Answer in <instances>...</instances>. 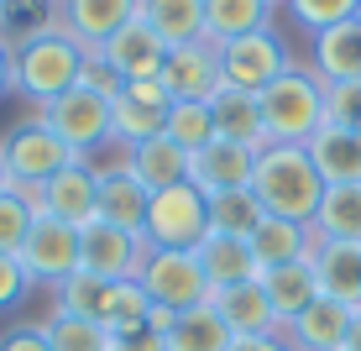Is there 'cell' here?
<instances>
[{
  "mask_svg": "<svg viewBox=\"0 0 361 351\" xmlns=\"http://www.w3.org/2000/svg\"><path fill=\"white\" fill-rule=\"evenodd\" d=\"M252 194L267 215H283V220H298L309 225L325 199V179L319 168L309 162V147H293V142H267L257 153V168H252Z\"/></svg>",
  "mask_w": 361,
  "mask_h": 351,
  "instance_id": "obj_1",
  "label": "cell"
},
{
  "mask_svg": "<svg viewBox=\"0 0 361 351\" xmlns=\"http://www.w3.org/2000/svg\"><path fill=\"white\" fill-rule=\"evenodd\" d=\"M84 58H90V47L79 42V37H68L63 27L32 37L27 47H16L11 53V95H21L27 105H53L63 90H73L84 73Z\"/></svg>",
  "mask_w": 361,
  "mask_h": 351,
  "instance_id": "obj_2",
  "label": "cell"
},
{
  "mask_svg": "<svg viewBox=\"0 0 361 351\" xmlns=\"http://www.w3.org/2000/svg\"><path fill=\"white\" fill-rule=\"evenodd\" d=\"M257 110H262L267 142H293V147H304L309 136L325 126V84L314 79V69L288 64L262 95H257Z\"/></svg>",
  "mask_w": 361,
  "mask_h": 351,
  "instance_id": "obj_3",
  "label": "cell"
},
{
  "mask_svg": "<svg viewBox=\"0 0 361 351\" xmlns=\"http://www.w3.org/2000/svg\"><path fill=\"white\" fill-rule=\"evenodd\" d=\"M209 236V205L194 184L178 189H157L147 199V220H142V242L157 252H194Z\"/></svg>",
  "mask_w": 361,
  "mask_h": 351,
  "instance_id": "obj_4",
  "label": "cell"
},
{
  "mask_svg": "<svg viewBox=\"0 0 361 351\" xmlns=\"http://www.w3.org/2000/svg\"><path fill=\"white\" fill-rule=\"evenodd\" d=\"M0 157H6L11 184H47L53 173H63L68 162H79V157L68 153V142L47 126L42 116L16 121V126L0 136Z\"/></svg>",
  "mask_w": 361,
  "mask_h": 351,
  "instance_id": "obj_5",
  "label": "cell"
},
{
  "mask_svg": "<svg viewBox=\"0 0 361 351\" xmlns=\"http://www.w3.org/2000/svg\"><path fill=\"white\" fill-rule=\"evenodd\" d=\"M136 283H142V294L152 299V304L173 309V315H178V309H194V304H209V278H204V268H199L194 252H157V246H147Z\"/></svg>",
  "mask_w": 361,
  "mask_h": 351,
  "instance_id": "obj_6",
  "label": "cell"
},
{
  "mask_svg": "<svg viewBox=\"0 0 361 351\" xmlns=\"http://www.w3.org/2000/svg\"><path fill=\"white\" fill-rule=\"evenodd\" d=\"M37 116H42L47 126L63 136L73 157H90L94 147H105V142H110V100H105V95H94V90H84V84L63 90V95L53 100V105L37 110Z\"/></svg>",
  "mask_w": 361,
  "mask_h": 351,
  "instance_id": "obj_7",
  "label": "cell"
},
{
  "mask_svg": "<svg viewBox=\"0 0 361 351\" xmlns=\"http://www.w3.org/2000/svg\"><path fill=\"white\" fill-rule=\"evenodd\" d=\"M288 64L293 58L278 32H252V37H235V42H220V84L226 90L262 95Z\"/></svg>",
  "mask_w": 361,
  "mask_h": 351,
  "instance_id": "obj_8",
  "label": "cell"
},
{
  "mask_svg": "<svg viewBox=\"0 0 361 351\" xmlns=\"http://www.w3.org/2000/svg\"><path fill=\"white\" fill-rule=\"evenodd\" d=\"M16 262L27 268L32 288H58L63 278L79 273V231L63 225V220H53V215H37L27 242H21V252H16Z\"/></svg>",
  "mask_w": 361,
  "mask_h": 351,
  "instance_id": "obj_9",
  "label": "cell"
},
{
  "mask_svg": "<svg viewBox=\"0 0 361 351\" xmlns=\"http://www.w3.org/2000/svg\"><path fill=\"white\" fill-rule=\"evenodd\" d=\"M142 257H147V242L136 231H121L110 220H90L79 231V268L94 273L105 283H121V278H136L142 273Z\"/></svg>",
  "mask_w": 361,
  "mask_h": 351,
  "instance_id": "obj_10",
  "label": "cell"
},
{
  "mask_svg": "<svg viewBox=\"0 0 361 351\" xmlns=\"http://www.w3.org/2000/svg\"><path fill=\"white\" fill-rule=\"evenodd\" d=\"M168 105H173V95L163 90V79H131V84H121V95L110 100V136L126 142V147L157 136V131H163Z\"/></svg>",
  "mask_w": 361,
  "mask_h": 351,
  "instance_id": "obj_11",
  "label": "cell"
},
{
  "mask_svg": "<svg viewBox=\"0 0 361 351\" xmlns=\"http://www.w3.org/2000/svg\"><path fill=\"white\" fill-rule=\"evenodd\" d=\"M163 90L173 100H215L220 90V47L209 42V37H199V42H183V47H168L163 58Z\"/></svg>",
  "mask_w": 361,
  "mask_h": 351,
  "instance_id": "obj_12",
  "label": "cell"
},
{
  "mask_svg": "<svg viewBox=\"0 0 361 351\" xmlns=\"http://www.w3.org/2000/svg\"><path fill=\"white\" fill-rule=\"evenodd\" d=\"M252 168H257V147H241V142H204L199 153L189 157V184L199 194H231V189H252Z\"/></svg>",
  "mask_w": 361,
  "mask_h": 351,
  "instance_id": "obj_13",
  "label": "cell"
},
{
  "mask_svg": "<svg viewBox=\"0 0 361 351\" xmlns=\"http://www.w3.org/2000/svg\"><path fill=\"white\" fill-rule=\"evenodd\" d=\"M99 58H105L110 69H116V79L121 84H131V79H157L163 73V58H168V42L157 37L152 27H147L142 16L126 21L116 37H110L105 47H94Z\"/></svg>",
  "mask_w": 361,
  "mask_h": 351,
  "instance_id": "obj_14",
  "label": "cell"
},
{
  "mask_svg": "<svg viewBox=\"0 0 361 351\" xmlns=\"http://www.w3.org/2000/svg\"><path fill=\"white\" fill-rule=\"evenodd\" d=\"M94 205H99V179L84 162H68L63 173H53V179L42 184V215L73 225V231H84V225L94 220Z\"/></svg>",
  "mask_w": 361,
  "mask_h": 351,
  "instance_id": "obj_15",
  "label": "cell"
},
{
  "mask_svg": "<svg viewBox=\"0 0 361 351\" xmlns=\"http://www.w3.org/2000/svg\"><path fill=\"white\" fill-rule=\"evenodd\" d=\"M126 21H136V0H58V27L84 47H105Z\"/></svg>",
  "mask_w": 361,
  "mask_h": 351,
  "instance_id": "obj_16",
  "label": "cell"
},
{
  "mask_svg": "<svg viewBox=\"0 0 361 351\" xmlns=\"http://www.w3.org/2000/svg\"><path fill=\"white\" fill-rule=\"evenodd\" d=\"M309 69L319 84H345L361 79V21H341L309 37Z\"/></svg>",
  "mask_w": 361,
  "mask_h": 351,
  "instance_id": "obj_17",
  "label": "cell"
},
{
  "mask_svg": "<svg viewBox=\"0 0 361 351\" xmlns=\"http://www.w3.org/2000/svg\"><path fill=\"white\" fill-rule=\"evenodd\" d=\"M257 283H262L272 315H278V325L288 331V325L304 315L309 304L319 299V283H314V262L298 257V262H283V268H262L257 273Z\"/></svg>",
  "mask_w": 361,
  "mask_h": 351,
  "instance_id": "obj_18",
  "label": "cell"
},
{
  "mask_svg": "<svg viewBox=\"0 0 361 351\" xmlns=\"http://www.w3.org/2000/svg\"><path fill=\"white\" fill-rule=\"evenodd\" d=\"M351 315L356 309L351 304H341V299H325L319 294L314 304L298 315L288 331V346L293 351H345V335H351Z\"/></svg>",
  "mask_w": 361,
  "mask_h": 351,
  "instance_id": "obj_19",
  "label": "cell"
},
{
  "mask_svg": "<svg viewBox=\"0 0 361 351\" xmlns=\"http://www.w3.org/2000/svg\"><path fill=\"white\" fill-rule=\"evenodd\" d=\"M309 262H314V283L325 299H341V304H361V246L351 242H314L309 246Z\"/></svg>",
  "mask_w": 361,
  "mask_h": 351,
  "instance_id": "obj_20",
  "label": "cell"
},
{
  "mask_svg": "<svg viewBox=\"0 0 361 351\" xmlns=\"http://www.w3.org/2000/svg\"><path fill=\"white\" fill-rule=\"evenodd\" d=\"M209 304H215V315L226 320L231 335H267V331H283L257 278H252V283H235V288H215V294H209Z\"/></svg>",
  "mask_w": 361,
  "mask_h": 351,
  "instance_id": "obj_21",
  "label": "cell"
},
{
  "mask_svg": "<svg viewBox=\"0 0 361 351\" xmlns=\"http://www.w3.org/2000/svg\"><path fill=\"white\" fill-rule=\"evenodd\" d=\"M194 257H199V268H204V278H209V294L215 288H235V283H252L257 273V257H252V246L241 242V236H220V231H209L204 242L194 246Z\"/></svg>",
  "mask_w": 361,
  "mask_h": 351,
  "instance_id": "obj_22",
  "label": "cell"
},
{
  "mask_svg": "<svg viewBox=\"0 0 361 351\" xmlns=\"http://www.w3.org/2000/svg\"><path fill=\"white\" fill-rule=\"evenodd\" d=\"M309 162L319 168L325 184H361V131H345V126H319L309 136Z\"/></svg>",
  "mask_w": 361,
  "mask_h": 351,
  "instance_id": "obj_23",
  "label": "cell"
},
{
  "mask_svg": "<svg viewBox=\"0 0 361 351\" xmlns=\"http://www.w3.org/2000/svg\"><path fill=\"white\" fill-rule=\"evenodd\" d=\"M126 168L136 173V179H142V189H147V194L189 184V153H183L178 142H168L163 131H157V136H147V142H136Z\"/></svg>",
  "mask_w": 361,
  "mask_h": 351,
  "instance_id": "obj_24",
  "label": "cell"
},
{
  "mask_svg": "<svg viewBox=\"0 0 361 351\" xmlns=\"http://www.w3.org/2000/svg\"><path fill=\"white\" fill-rule=\"evenodd\" d=\"M314 242H351L361 246V184H325L314 220H309Z\"/></svg>",
  "mask_w": 361,
  "mask_h": 351,
  "instance_id": "obj_25",
  "label": "cell"
},
{
  "mask_svg": "<svg viewBox=\"0 0 361 351\" xmlns=\"http://www.w3.org/2000/svg\"><path fill=\"white\" fill-rule=\"evenodd\" d=\"M209 121H215V136L226 142H241V147H267V131H262V110H257V95L246 90H226L220 84L215 100H209Z\"/></svg>",
  "mask_w": 361,
  "mask_h": 351,
  "instance_id": "obj_26",
  "label": "cell"
},
{
  "mask_svg": "<svg viewBox=\"0 0 361 351\" xmlns=\"http://www.w3.org/2000/svg\"><path fill=\"white\" fill-rule=\"evenodd\" d=\"M272 0H204V37L220 47L252 32H272Z\"/></svg>",
  "mask_w": 361,
  "mask_h": 351,
  "instance_id": "obj_27",
  "label": "cell"
},
{
  "mask_svg": "<svg viewBox=\"0 0 361 351\" xmlns=\"http://www.w3.org/2000/svg\"><path fill=\"white\" fill-rule=\"evenodd\" d=\"M246 246H252L257 268H283V262H298V257H309L314 236H309V225H298V220L262 215V225H257V231L246 236Z\"/></svg>",
  "mask_w": 361,
  "mask_h": 351,
  "instance_id": "obj_28",
  "label": "cell"
},
{
  "mask_svg": "<svg viewBox=\"0 0 361 351\" xmlns=\"http://www.w3.org/2000/svg\"><path fill=\"white\" fill-rule=\"evenodd\" d=\"M147 194L142 189V179L126 168V173H105L99 179V205H94V220H110V225H121V231H136L142 236V220H147Z\"/></svg>",
  "mask_w": 361,
  "mask_h": 351,
  "instance_id": "obj_29",
  "label": "cell"
},
{
  "mask_svg": "<svg viewBox=\"0 0 361 351\" xmlns=\"http://www.w3.org/2000/svg\"><path fill=\"white\" fill-rule=\"evenodd\" d=\"M136 16L168 47H183V42L204 37V0H136Z\"/></svg>",
  "mask_w": 361,
  "mask_h": 351,
  "instance_id": "obj_30",
  "label": "cell"
},
{
  "mask_svg": "<svg viewBox=\"0 0 361 351\" xmlns=\"http://www.w3.org/2000/svg\"><path fill=\"white\" fill-rule=\"evenodd\" d=\"M235 335L226 331V320L215 315V304H194V309H178L163 335L168 351H231Z\"/></svg>",
  "mask_w": 361,
  "mask_h": 351,
  "instance_id": "obj_31",
  "label": "cell"
},
{
  "mask_svg": "<svg viewBox=\"0 0 361 351\" xmlns=\"http://www.w3.org/2000/svg\"><path fill=\"white\" fill-rule=\"evenodd\" d=\"M53 27H58V0H0V42L11 53Z\"/></svg>",
  "mask_w": 361,
  "mask_h": 351,
  "instance_id": "obj_32",
  "label": "cell"
},
{
  "mask_svg": "<svg viewBox=\"0 0 361 351\" xmlns=\"http://www.w3.org/2000/svg\"><path fill=\"white\" fill-rule=\"evenodd\" d=\"M147 315H152V299L142 294V283H136V278L105 283V299H99V325H105L110 335L136 331V325H147Z\"/></svg>",
  "mask_w": 361,
  "mask_h": 351,
  "instance_id": "obj_33",
  "label": "cell"
},
{
  "mask_svg": "<svg viewBox=\"0 0 361 351\" xmlns=\"http://www.w3.org/2000/svg\"><path fill=\"white\" fill-rule=\"evenodd\" d=\"M204 205H209V231H220V236H241V242H246V236L262 225V215H267V210L257 205V194H252V189L209 194Z\"/></svg>",
  "mask_w": 361,
  "mask_h": 351,
  "instance_id": "obj_34",
  "label": "cell"
},
{
  "mask_svg": "<svg viewBox=\"0 0 361 351\" xmlns=\"http://www.w3.org/2000/svg\"><path fill=\"white\" fill-rule=\"evenodd\" d=\"M163 136L168 142H178L183 153H199L204 142H215V121H209V105L204 100H173L168 116H163Z\"/></svg>",
  "mask_w": 361,
  "mask_h": 351,
  "instance_id": "obj_35",
  "label": "cell"
},
{
  "mask_svg": "<svg viewBox=\"0 0 361 351\" xmlns=\"http://www.w3.org/2000/svg\"><path fill=\"white\" fill-rule=\"evenodd\" d=\"M42 331H47V346L53 351H110V331L99 320H84V315L53 309V315L42 320Z\"/></svg>",
  "mask_w": 361,
  "mask_h": 351,
  "instance_id": "obj_36",
  "label": "cell"
},
{
  "mask_svg": "<svg viewBox=\"0 0 361 351\" xmlns=\"http://www.w3.org/2000/svg\"><path fill=\"white\" fill-rule=\"evenodd\" d=\"M99 299H105V278H94V273H84V268L53 288V309L84 315V320H99Z\"/></svg>",
  "mask_w": 361,
  "mask_h": 351,
  "instance_id": "obj_37",
  "label": "cell"
},
{
  "mask_svg": "<svg viewBox=\"0 0 361 351\" xmlns=\"http://www.w3.org/2000/svg\"><path fill=\"white\" fill-rule=\"evenodd\" d=\"M288 6V16L304 27L309 37L314 32H325V27H341V21H356V11H361V0H283Z\"/></svg>",
  "mask_w": 361,
  "mask_h": 351,
  "instance_id": "obj_38",
  "label": "cell"
},
{
  "mask_svg": "<svg viewBox=\"0 0 361 351\" xmlns=\"http://www.w3.org/2000/svg\"><path fill=\"white\" fill-rule=\"evenodd\" d=\"M32 205H27V199H21L16 189H6V194H0V252H11V257H16L21 252V242H27V231H32Z\"/></svg>",
  "mask_w": 361,
  "mask_h": 351,
  "instance_id": "obj_39",
  "label": "cell"
},
{
  "mask_svg": "<svg viewBox=\"0 0 361 351\" xmlns=\"http://www.w3.org/2000/svg\"><path fill=\"white\" fill-rule=\"evenodd\" d=\"M325 121L345 131H361V79L325 84Z\"/></svg>",
  "mask_w": 361,
  "mask_h": 351,
  "instance_id": "obj_40",
  "label": "cell"
},
{
  "mask_svg": "<svg viewBox=\"0 0 361 351\" xmlns=\"http://www.w3.org/2000/svg\"><path fill=\"white\" fill-rule=\"evenodd\" d=\"M27 294H32L27 268H21V262L11 257V252H0V315H11V309H16Z\"/></svg>",
  "mask_w": 361,
  "mask_h": 351,
  "instance_id": "obj_41",
  "label": "cell"
},
{
  "mask_svg": "<svg viewBox=\"0 0 361 351\" xmlns=\"http://www.w3.org/2000/svg\"><path fill=\"white\" fill-rule=\"evenodd\" d=\"M79 84L84 90H94V95H105V100H116L121 95V79H116V69L105 64V58L90 47V58H84V73H79Z\"/></svg>",
  "mask_w": 361,
  "mask_h": 351,
  "instance_id": "obj_42",
  "label": "cell"
},
{
  "mask_svg": "<svg viewBox=\"0 0 361 351\" xmlns=\"http://www.w3.org/2000/svg\"><path fill=\"white\" fill-rule=\"evenodd\" d=\"M110 351H168V346H163V335H157L152 325H136V331L110 335Z\"/></svg>",
  "mask_w": 361,
  "mask_h": 351,
  "instance_id": "obj_43",
  "label": "cell"
},
{
  "mask_svg": "<svg viewBox=\"0 0 361 351\" xmlns=\"http://www.w3.org/2000/svg\"><path fill=\"white\" fill-rule=\"evenodd\" d=\"M0 351H53V346H47L42 325H16V331L0 335Z\"/></svg>",
  "mask_w": 361,
  "mask_h": 351,
  "instance_id": "obj_44",
  "label": "cell"
},
{
  "mask_svg": "<svg viewBox=\"0 0 361 351\" xmlns=\"http://www.w3.org/2000/svg\"><path fill=\"white\" fill-rule=\"evenodd\" d=\"M231 351H293V346L283 331H267V335H235Z\"/></svg>",
  "mask_w": 361,
  "mask_h": 351,
  "instance_id": "obj_45",
  "label": "cell"
},
{
  "mask_svg": "<svg viewBox=\"0 0 361 351\" xmlns=\"http://www.w3.org/2000/svg\"><path fill=\"white\" fill-rule=\"evenodd\" d=\"M0 95H11V47L0 42Z\"/></svg>",
  "mask_w": 361,
  "mask_h": 351,
  "instance_id": "obj_46",
  "label": "cell"
},
{
  "mask_svg": "<svg viewBox=\"0 0 361 351\" xmlns=\"http://www.w3.org/2000/svg\"><path fill=\"white\" fill-rule=\"evenodd\" d=\"M345 351H361V304H356V315H351V335H345Z\"/></svg>",
  "mask_w": 361,
  "mask_h": 351,
  "instance_id": "obj_47",
  "label": "cell"
},
{
  "mask_svg": "<svg viewBox=\"0 0 361 351\" xmlns=\"http://www.w3.org/2000/svg\"><path fill=\"white\" fill-rule=\"evenodd\" d=\"M11 189V173H6V157H0V194Z\"/></svg>",
  "mask_w": 361,
  "mask_h": 351,
  "instance_id": "obj_48",
  "label": "cell"
},
{
  "mask_svg": "<svg viewBox=\"0 0 361 351\" xmlns=\"http://www.w3.org/2000/svg\"><path fill=\"white\" fill-rule=\"evenodd\" d=\"M272 6H283V0H272Z\"/></svg>",
  "mask_w": 361,
  "mask_h": 351,
  "instance_id": "obj_49",
  "label": "cell"
},
{
  "mask_svg": "<svg viewBox=\"0 0 361 351\" xmlns=\"http://www.w3.org/2000/svg\"><path fill=\"white\" fill-rule=\"evenodd\" d=\"M356 21H361V11H356Z\"/></svg>",
  "mask_w": 361,
  "mask_h": 351,
  "instance_id": "obj_50",
  "label": "cell"
}]
</instances>
